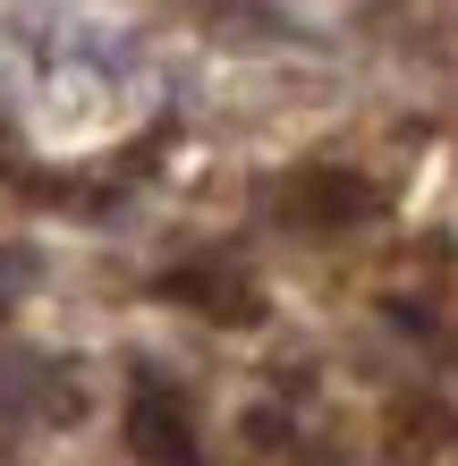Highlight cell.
<instances>
[{"label":"cell","instance_id":"cell-1","mask_svg":"<svg viewBox=\"0 0 458 466\" xmlns=\"http://www.w3.org/2000/svg\"><path fill=\"white\" fill-rule=\"evenodd\" d=\"M127 441H137L145 466H204L196 458V416L178 407V390L161 373L137 381V407H127Z\"/></svg>","mask_w":458,"mask_h":466}]
</instances>
